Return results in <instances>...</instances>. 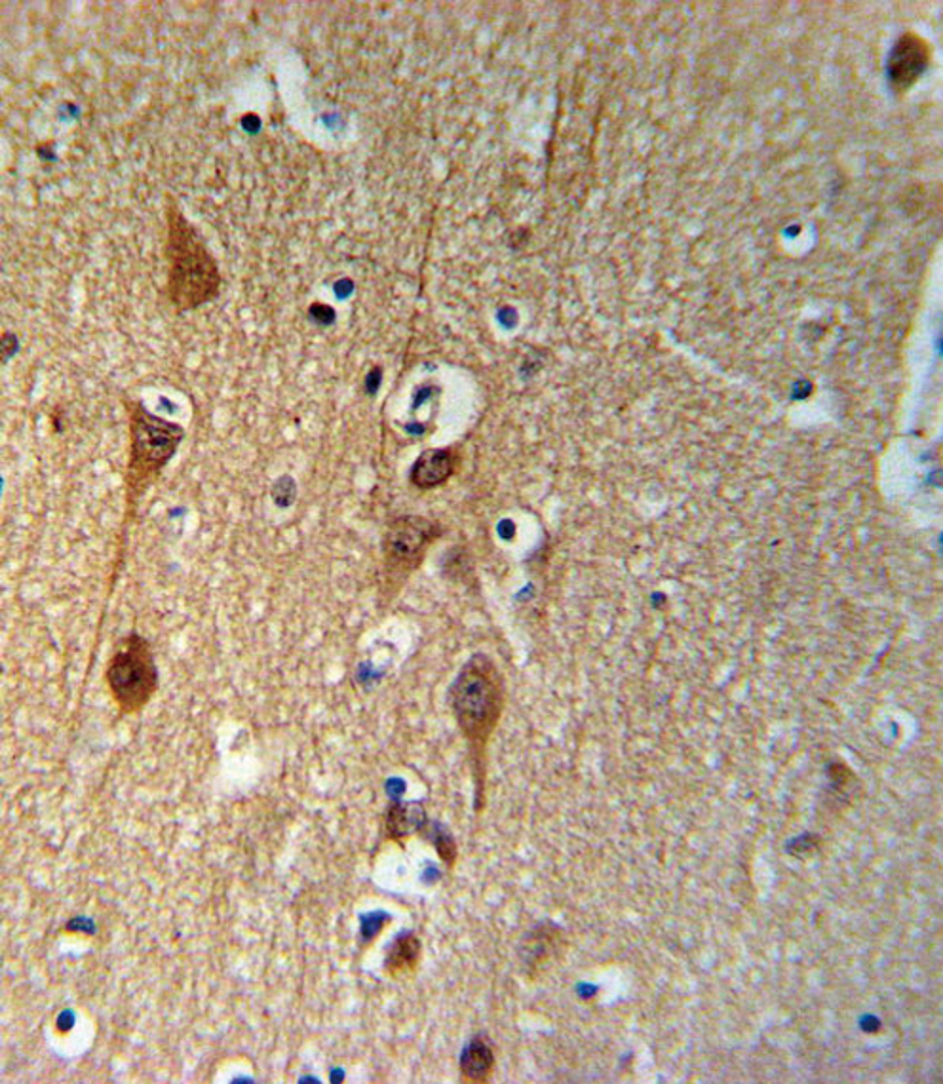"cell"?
I'll return each instance as SVG.
<instances>
[{
    "label": "cell",
    "mask_w": 943,
    "mask_h": 1084,
    "mask_svg": "<svg viewBox=\"0 0 943 1084\" xmlns=\"http://www.w3.org/2000/svg\"><path fill=\"white\" fill-rule=\"evenodd\" d=\"M444 527L424 515H398L386 525L383 537L384 585L398 592L407 578L421 567L430 547Z\"/></svg>",
    "instance_id": "5b68a950"
},
{
    "label": "cell",
    "mask_w": 943,
    "mask_h": 1084,
    "mask_svg": "<svg viewBox=\"0 0 943 1084\" xmlns=\"http://www.w3.org/2000/svg\"><path fill=\"white\" fill-rule=\"evenodd\" d=\"M927 62L928 52L922 40L907 35L897 42L890 58L889 71L892 82L900 88H907L925 71Z\"/></svg>",
    "instance_id": "52a82bcc"
},
{
    "label": "cell",
    "mask_w": 943,
    "mask_h": 1084,
    "mask_svg": "<svg viewBox=\"0 0 943 1084\" xmlns=\"http://www.w3.org/2000/svg\"><path fill=\"white\" fill-rule=\"evenodd\" d=\"M455 722L467 739L472 757V777L476 782V811H482L485 790V748L499 723L505 704V689L499 669L492 659L477 653L462 664L449 687Z\"/></svg>",
    "instance_id": "6da1fadb"
},
{
    "label": "cell",
    "mask_w": 943,
    "mask_h": 1084,
    "mask_svg": "<svg viewBox=\"0 0 943 1084\" xmlns=\"http://www.w3.org/2000/svg\"><path fill=\"white\" fill-rule=\"evenodd\" d=\"M10 339H12V333L2 335V360L4 361H9L12 354H16L17 350V337H14L12 343H10Z\"/></svg>",
    "instance_id": "4fadbf2b"
},
{
    "label": "cell",
    "mask_w": 943,
    "mask_h": 1084,
    "mask_svg": "<svg viewBox=\"0 0 943 1084\" xmlns=\"http://www.w3.org/2000/svg\"><path fill=\"white\" fill-rule=\"evenodd\" d=\"M111 697L123 714H138L158 689L153 647L139 634L118 639L105 669Z\"/></svg>",
    "instance_id": "277c9868"
},
{
    "label": "cell",
    "mask_w": 943,
    "mask_h": 1084,
    "mask_svg": "<svg viewBox=\"0 0 943 1084\" xmlns=\"http://www.w3.org/2000/svg\"><path fill=\"white\" fill-rule=\"evenodd\" d=\"M422 831H429L426 838L430 839V843L436 846V853L442 860L451 868L457 862V856H459V849H457V841L451 836V831L447 830L445 826L439 822H426V826L422 828Z\"/></svg>",
    "instance_id": "8fae6325"
},
{
    "label": "cell",
    "mask_w": 943,
    "mask_h": 1084,
    "mask_svg": "<svg viewBox=\"0 0 943 1084\" xmlns=\"http://www.w3.org/2000/svg\"><path fill=\"white\" fill-rule=\"evenodd\" d=\"M168 297L179 313L214 301L221 290V272L194 225L176 208H168Z\"/></svg>",
    "instance_id": "7a4b0ae2"
},
{
    "label": "cell",
    "mask_w": 943,
    "mask_h": 1084,
    "mask_svg": "<svg viewBox=\"0 0 943 1084\" xmlns=\"http://www.w3.org/2000/svg\"><path fill=\"white\" fill-rule=\"evenodd\" d=\"M457 470V455L449 447L426 449L419 455L409 472V482L419 489H436L444 485Z\"/></svg>",
    "instance_id": "8992f818"
},
{
    "label": "cell",
    "mask_w": 943,
    "mask_h": 1084,
    "mask_svg": "<svg viewBox=\"0 0 943 1084\" xmlns=\"http://www.w3.org/2000/svg\"><path fill=\"white\" fill-rule=\"evenodd\" d=\"M293 485L295 484H293L292 477H280L278 480L272 495H275V500H277L280 507H282V499H285V507H290L293 500H295V492L290 493V487H293Z\"/></svg>",
    "instance_id": "7c38bea8"
},
{
    "label": "cell",
    "mask_w": 943,
    "mask_h": 1084,
    "mask_svg": "<svg viewBox=\"0 0 943 1084\" xmlns=\"http://www.w3.org/2000/svg\"><path fill=\"white\" fill-rule=\"evenodd\" d=\"M130 423V459L126 469V507L133 512L141 497L176 457L184 439L181 424L154 416L143 401H126Z\"/></svg>",
    "instance_id": "3957f363"
},
{
    "label": "cell",
    "mask_w": 943,
    "mask_h": 1084,
    "mask_svg": "<svg viewBox=\"0 0 943 1084\" xmlns=\"http://www.w3.org/2000/svg\"><path fill=\"white\" fill-rule=\"evenodd\" d=\"M495 1069V1053L485 1035H477L468 1043L460 1056V1075L468 1083H487Z\"/></svg>",
    "instance_id": "9c48e42d"
},
{
    "label": "cell",
    "mask_w": 943,
    "mask_h": 1084,
    "mask_svg": "<svg viewBox=\"0 0 943 1084\" xmlns=\"http://www.w3.org/2000/svg\"><path fill=\"white\" fill-rule=\"evenodd\" d=\"M421 952L422 944L421 940L417 939V934L404 932L388 947L386 959H384V969L392 978L409 977V974H413L421 962Z\"/></svg>",
    "instance_id": "30bf717a"
},
{
    "label": "cell",
    "mask_w": 943,
    "mask_h": 1084,
    "mask_svg": "<svg viewBox=\"0 0 943 1084\" xmlns=\"http://www.w3.org/2000/svg\"><path fill=\"white\" fill-rule=\"evenodd\" d=\"M426 822H429L426 811L419 801L392 803L386 811V816H384V831H386V838L402 843L409 836L422 831Z\"/></svg>",
    "instance_id": "ba28073f"
}]
</instances>
